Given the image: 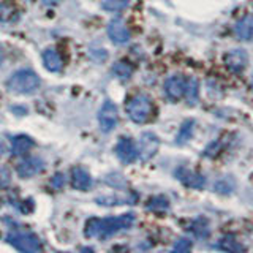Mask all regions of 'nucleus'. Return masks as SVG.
<instances>
[{
	"instance_id": "1",
	"label": "nucleus",
	"mask_w": 253,
	"mask_h": 253,
	"mask_svg": "<svg viewBox=\"0 0 253 253\" xmlns=\"http://www.w3.org/2000/svg\"><path fill=\"white\" fill-rule=\"evenodd\" d=\"M134 223V213H124L119 217L109 218H90L85 223V236L98 237V239H108L113 234L131 228Z\"/></svg>"
},
{
	"instance_id": "2",
	"label": "nucleus",
	"mask_w": 253,
	"mask_h": 253,
	"mask_svg": "<svg viewBox=\"0 0 253 253\" xmlns=\"http://www.w3.org/2000/svg\"><path fill=\"white\" fill-rule=\"evenodd\" d=\"M40 78L32 70H18L6 81V87L14 93L30 95L40 89Z\"/></svg>"
},
{
	"instance_id": "3",
	"label": "nucleus",
	"mask_w": 253,
	"mask_h": 253,
	"mask_svg": "<svg viewBox=\"0 0 253 253\" xmlns=\"http://www.w3.org/2000/svg\"><path fill=\"white\" fill-rule=\"evenodd\" d=\"M152 113V103L146 95H134V97L126 103V114L136 124H144Z\"/></svg>"
},
{
	"instance_id": "4",
	"label": "nucleus",
	"mask_w": 253,
	"mask_h": 253,
	"mask_svg": "<svg viewBox=\"0 0 253 253\" xmlns=\"http://www.w3.org/2000/svg\"><path fill=\"white\" fill-rule=\"evenodd\" d=\"M6 242L13 245L16 250L24 252V253H37L42 250V242H40L37 236L30 233L13 231L6 236Z\"/></svg>"
},
{
	"instance_id": "5",
	"label": "nucleus",
	"mask_w": 253,
	"mask_h": 253,
	"mask_svg": "<svg viewBox=\"0 0 253 253\" xmlns=\"http://www.w3.org/2000/svg\"><path fill=\"white\" fill-rule=\"evenodd\" d=\"M117 121H119V113H117V106L114 105L113 101L106 100L103 103V106L98 113V122H100V126L101 130L105 133H109L116 128L117 125Z\"/></svg>"
},
{
	"instance_id": "6",
	"label": "nucleus",
	"mask_w": 253,
	"mask_h": 253,
	"mask_svg": "<svg viewBox=\"0 0 253 253\" xmlns=\"http://www.w3.org/2000/svg\"><path fill=\"white\" fill-rule=\"evenodd\" d=\"M158 146H160V141L155 136L154 133L146 131L141 134V139H139V157L142 162H147L150 160L158 150Z\"/></svg>"
},
{
	"instance_id": "7",
	"label": "nucleus",
	"mask_w": 253,
	"mask_h": 253,
	"mask_svg": "<svg viewBox=\"0 0 253 253\" xmlns=\"http://www.w3.org/2000/svg\"><path fill=\"white\" fill-rule=\"evenodd\" d=\"M108 35L111 38V42L116 43V44H124L130 40V32L121 18H114L113 21H109Z\"/></svg>"
},
{
	"instance_id": "8",
	"label": "nucleus",
	"mask_w": 253,
	"mask_h": 253,
	"mask_svg": "<svg viewBox=\"0 0 253 253\" xmlns=\"http://www.w3.org/2000/svg\"><path fill=\"white\" fill-rule=\"evenodd\" d=\"M116 154L121 158V162L130 165L138 158L139 150L130 138H121V141H119L116 146Z\"/></svg>"
},
{
	"instance_id": "9",
	"label": "nucleus",
	"mask_w": 253,
	"mask_h": 253,
	"mask_svg": "<svg viewBox=\"0 0 253 253\" xmlns=\"http://www.w3.org/2000/svg\"><path fill=\"white\" fill-rule=\"evenodd\" d=\"M185 87L187 83L184 81V78L179 75L171 76L165 81V93L171 101H177L185 95Z\"/></svg>"
},
{
	"instance_id": "10",
	"label": "nucleus",
	"mask_w": 253,
	"mask_h": 253,
	"mask_svg": "<svg viewBox=\"0 0 253 253\" xmlns=\"http://www.w3.org/2000/svg\"><path fill=\"white\" fill-rule=\"evenodd\" d=\"M225 65L231 70V71H242L245 67H247V63H249V55L245 51L242 49H233V51H229L225 54Z\"/></svg>"
},
{
	"instance_id": "11",
	"label": "nucleus",
	"mask_w": 253,
	"mask_h": 253,
	"mask_svg": "<svg viewBox=\"0 0 253 253\" xmlns=\"http://www.w3.org/2000/svg\"><path fill=\"white\" fill-rule=\"evenodd\" d=\"M43 168H44V163H43L42 158L29 157V158H26V160L18 165V174L22 179H29L32 176H35V174L42 172Z\"/></svg>"
},
{
	"instance_id": "12",
	"label": "nucleus",
	"mask_w": 253,
	"mask_h": 253,
	"mask_svg": "<svg viewBox=\"0 0 253 253\" xmlns=\"http://www.w3.org/2000/svg\"><path fill=\"white\" fill-rule=\"evenodd\" d=\"M176 177L180 182H184V184L190 188H203L206 184L204 176H201V174H198V172H192L188 169H184V168L176 171Z\"/></svg>"
},
{
	"instance_id": "13",
	"label": "nucleus",
	"mask_w": 253,
	"mask_h": 253,
	"mask_svg": "<svg viewBox=\"0 0 253 253\" xmlns=\"http://www.w3.org/2000/svg\"><path fill=\"white\" fill-rule=\"evenodd\" d=\"M71 185H73L76 190H81V192L89 190L92 185L90 174L84 168H79V166L78 168H73V171H71Z\"/></svg>"
},
{
	"instance_id": "14",
	"label": "nucleus",
	"mask_w": 253,
	"mask_h": 253,
	"mask_svg": "<svg viewBox=\"0 0 253 253\" xmlns=\"http://www.w3.org/2000/svg\"><path fill=\"white\" fill-rule=\"evenodd\" d=\"M236 37L241 40V42H252L253 40V18L247 16V18H242L241 21H237L236 24Z\"/></svg>"
},
{
	"instance_id": "15",
	"label": "nucleus",
	"mask_w": 253,
	"mask_h": 253,
	"mask_svg": "<svg viewBox=\"0 0 253 253\" xmlns=\"http://www.w3.org/2000/svg\"><path fill=\"white\" fill-rule=\"evenodd\" d=\"M43 63H44L46 70L52 71V73H57V71H60L63 67L60 54L55 49H52V47H49V49H46L43 52Z\"/></svg>"
},
{
	"instance_id": "16",
	"label": "nucleus",
	"mask_w": 253,
	"mask_h": 253,
	"mask_svg": "<svg viewBox=\"0 0 253 253\" xmlns=\"http://www.w3.org/2000/svg\"><path fill=\"white\" fill-rule=\"evenodd\" d=\"M32 146H34V141H32L29 136H26V134H19V136H16L13 139L11 152L14 155H24L32 149Z\"/></svg>"
},
{
	"instance_id": "17",
	"label": "nucleus",
	"mask_w": 253,
	"mask_h": 253,
	"mask_svg": "<svg viewBox=\"0 0 253 253\" xmlns=\"http://www.w3.org/2000/svg\"><path fill=\"white\" fill-rule=\"evenodd\" d=\"M18 8L11 2H2L0 3V22H13L18 19Z\"/></svg>"
},
{
	"instance_id": "18",
	"label": "nucleus",
	"mask_w": 253,
	"mask_h": 253,
	"mask_svg": "<svg viewBox=\"0 0 253 253\" xmlns=\"http://www.w3.org/2000/svg\"><path fill=\"white\" fill-rule=\"evenodd\" d=\"M198 93H200V81L195 76H192L187 81V87H185V97L190 105H195L198 101Z\"/></svg>"
},
{
	"instance_id": "19",
	"label": "nucleus",
	"mask_w": 253,
	"mask_h": 253,
	"mask_svg": "<svg viewBox=\"0 0 253 253\" xmlns=\"http://www.w3.org/2000/svg\"><path fill=\"white\" fill-rule=\"evenodd\" d=\"M113 73H114L119 79H122V81H126V79H130V78H131L133 68H131L130 63H126V62L121 60V62H116V63H114Z\"/></svg>"
},
{
	"instance_id": "20",
	"label": "nucleus",
	"mask_w": 253,
	"mask_h": 253,
	"mask_svg": "<svg viewBox=\"0 0 253 253\" xmlns=\"http://www.w3.org/2000/svg\"><path fill=\"white\" fill-rule=\"evenodd\" d=\"M217 247L220 250H225V252H242L244 250L242 245L237 242L234 237H231V236L223 237V239H221V242L217 245Z\"/></svg>"
},
{
	"instance_id": "21",
	"label": "nucleus",
	"mask_w": 253,
	"mask_h": 253,
	"mask_svg": "<svg viewBox=\"0 0 253 253\" xmlns=\"http://www.w3.org/2000/svg\"><path fill=\"white\" fill-rule=\"evenodd\" d=\"M192 231L196 237H200V239H204V237L209 236V225H208V220L204 218H198L195 223L192 225Z\"/></svg>"
},
{
	"instance_id": "22",
	"label": "nucleus",
	"mask_w": 253,
	"mask_h": 253,
	"mask_svg": "<svg viewBox=\"0 0 253 253\" xmlns=\"http://www.w3.org/2000/svg\"><path fill=\"white\" fill-rule=\"evenodd\" d=\"M193 126H195V122L193 121H185L184 122V125L180 126V131L177 134V144H184V142H187L190 138H192Z\"/></svg>"
},
{
	"instance_id": "23",
	"label": "nucleus",
	"mask_w": 253,
	"mask_h": 253,
	"mask_svg": "<svg viewBox=\"0 0 253 253\" xmlns=\"http://www.w3.org/2000/svg\"><path fill=\"white\" fill-rule=\"evenodd\" d=\"M147 208L150 211H155V212L165 211V209L169 208V201L166 200V198H163V196H157V198H152V200H149Z\"/></svg>"
},
{
	"instance_id": "24",
	"label": "nucleus",
	"mask_w": 253,
	"mask_h": 253,
	"mask_svg": "<svg viewBox=\"0 0 253 253\" xmlns=\"http://www.w3.org/2000/svg\"><path fill=\"white\" fill-rule=\"evenodd\" d=\"M233 188H234L233 180L226 179V177L220 179V180L215 182V184H213V190H215V192H220V193H231Z\"/></svg>"
},
{
	"instance_id": "25",
	"label": "nucleus",
	"mask_w": 253,
	"mask_h": 253,
	"mask_svg": "<svg viewBox=\"0 0 253 253\" xmlns=\"http://www.w3.org/2000/svg\"><path fill=\"white\" fill-rule=\"evenodd\" d=\"M126 5L128 2H125V0H105L103 2V8L108 11H121Z\"/></svg>"
},
{
	"instance_id": "26",
	"label": "nucleus",
	"mask_w": 253,
	"mask_h": 253,
	"mask_svg": "<svg viewBox=\"0 0 253 253\" xmlns=\"http://www.w3.org/2000/svg\"><path fill=\"white\" fill-rule=\"evenodd\" d=\"M174 252H190L192 250V241H188L185 239V237H182V239H177L176 244H174V247H172Z\"/></svg>"
},
{
	"instance_id": "27",
	"label": "nucleus",
	"mask_w": 253,
	"mask_h": 253,
	"mask_svg": "<svg viewBox=\"0 0 253 253\" xmlns=\"http://www.w3.org/2000/svg\"><path fill=\"white\" fill-rule=\"evenodd\" d=\"M51 185L54 187V188H62L63 185H65V176L63 174H60V172H57L55 176L52 177V180H51Z\"/></svg>"
},
{
	"instance_id": "28",
	"label": "nucleus",
	"mask_w": 253,
	"mask_h": 253,
	"mask_svg": "<svg viewBox=\"0 0 253 253\" xmlns=\"http://www.w3.org/2000/svg\"><path fill=\"white\" fill-rule=\"evenodd\" d=\"M8 182H10V172L5 168H0V188L8 185Z\"/></svg>"
},
{
	"instance_id": "29",
	"label": "nucleus",
	"mask_w": 253,
	"mask_h": 253,
	"mask_svg": "<svg viewBox=\"0 0 253 253\" xmlns=\"http://www.w3.org/2000/svg\"><path fill=\"white\" fill-rule=\"evenodd\" d=\"M43 2V5H46V6H52V5H55V3H59V0H42Z\"/></svg>"
},
{
	"instance_id": "30",
	"label": "nucleus",
	"mask_w": 253,
	"mask_h": 253,
	"mask_svg": "<svg viewBox=\"0 0 253 253\" xmlns=\"http://www.w3.org/2000/svg\"><path fill=\"white\" fill-rule=\"evenodd\" d=\"M3 59H5V54H3V47L0 46V63L3 62Z\"/></svg>"
},
{
	"instance_id": "31",
	"label": "nucleus",
	"mask_w": 253,
	"mask_h": 253,
	"mask_svg": "<svg viewBox=\"0 0 253 253\" xmlns=\"http://www.w3.org/2000/svg\"><path fill=\"white\" fill-rule=\"evenodd\" d=\"M2 154H3V146L0 144V155H2Z\"/></svg>"
},
{
	"instance_id": "32",
	"label": "nucleus",
	"mask_w": 253,
	"mask_h": 253,
	"mask_svg": "<svg viewBox=\"0 0 253 253\" xmlns=\"http://www.w3.org/2000/svg\"><path fill=\"white\" fill-rule=\"evenodd\" d=\"M125 2H130V0H125Z\"/></svg>"
},
{
	"instance_id": "33",
	"label": "nucleus",
	"mask_w": 253,
	"mask_h": 253,
	"mask_svg": "<svg viewBox=\"0 0 253 253\" xmlns=\"http://www.w3.org/2000/svg\"><path fill=\"white\" fill-rule=\"evenodd\" d=\"M252 85H253V81H252Z\"/></svg>"
}]
</instances>
